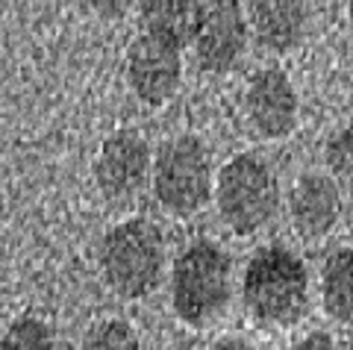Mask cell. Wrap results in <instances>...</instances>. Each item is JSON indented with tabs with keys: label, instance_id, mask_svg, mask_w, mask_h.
<instances>
[{
	"label": "cell",
	"instance_id": "5b68a950",
	"mask_svg": "<svg viewBox=\"0 0 353 350\" xmlns=\"http://www.w3.org/2000/svg\"><path fill=\"white\" fill-rule=\"evenodd\" d=\"M153 198L168 215L192 218L212 200V153L206 141L192 133L174 136L157 150L150 165Z\"/></svg>",
	"mask_w": 353,
	"mask_h": 350
},
{
	"label": "cell",
	"instance_id": "8992f818",
	"mask_svg": "<svg viewBox=\"0 0 353 350\" xmlns=\"http://www.w3.org/2000/svg\"><path fill=\"white\" fill-rule=\"evenodd\" d=\"M127 83L145 106H165L183 83V45L145 30L127 48Z\"/></svg>",
	"mask_w": 353,
	"mask_h": 350
},
{
	"label": "cell",
	"instance_id": "ac0fdd59",
	"mask_svg": "<svg viewBox=\"0 0 353 350\" xmlns=\"http://www.w3.org/2000/svg\"><path fill=\"white\" fill-rule=\"evenodd\" d=\"M294 347H301V350H318V347H321V350H330V347H336V338L330 336V333H324V330H315V333L303 336Z\"/></svg>",
	"mask_w": 353,
	"mask_h": 350
},
{
	"label": "cell",
	"instance_id": "7c38bea8",
	"mask_svg": "<svg viewBox=\"0 0 353 350\" xmlns=\"http://www.w3.org/2000/svg\"><path fill=\"white\" fill-rule=\"evenodd\" d=\"M321 306L341 327H353V247H333L321 265Z\"/></svg>",
	"mask_w": 353,
	"mask_h": 350
},
{
	"label": "cell",
	"instance_id": "e0dca14e",
	"mask_svg": "<svg viewBox=\"0 0 353 350\" xmlns=\"http://www.w3.org/2000/svg\"><path fill=\"white\" fill-rule=\"evenodd\" d=\"M101 21H124L139 0H88Z\"/></svg>",
	"mask_w": 353,
	"mask_h": 350
},
{
	"label": "cell",
	"instance_id": "9a60e30c",
	"mask_svg": "<svg viewBox=\"0 0 353 350\" xmlns=\"http://www.w3.org/2000/svg\"><path fill=\"white\" fill-rule=\"evenodd\" d=\"M83 347H92V350H106V347H121V350H130V347H139V333L124 321V318H109L94 324L92 330L83 336Z\"/></svg>",
	"mask_w": 353,
	"mask_h": 350
},
{
	"label": "cell",
	"instance_id": "52a82bcc",
	"mask_svg": "<svg viewBox=\"0 0 353 350\" xmlns=\"http://www.w3.org/2000/svg\"><path fill=\"white\" fill-rule=\"evenodd\" d=\"M248 15L241 0H203L192 32V45L201 71L230 74L248 50Z\"/></svg>",
	"mask_w": 353,
	"mask_h": 350
},
{
	"label": "cell",
	"instance_id": "8fae6325",
	"mask_svg": "<svg viewBox=\"0 0 353 350\" xmlns=\"http://www.w3.org/2000/svg\"><path fill=\"white\" fill-rule=\"evenodd\" d=\"M306 0H253L250 3V32L253 41L274 56L294 50L306 32Z\"/></svg>",
	"mask_w": 353,
	"mask_h": 350
},
{
	"label": "cell",
	"instance_id": "4fadbf2b",
	"mask_svg": "<svg viewBox=\"0 0 353 350\" xmlns=\"http://www.w3.org/2000/svg\"><path fill=\"white\" fill-rule=\"evenodd\" d=\"M203 0H139V12L145 30L162 32L185 48L192 41V32L201 15Z\"/></svg>",
	"mask_w": 353,
	"mask_h": 350
},
{
	"label": "cell",
	"instance_id": "5bb4252c",
	"mask_svg": "<svg viewBox=\"0 0 353 350\" xmlns=\"http://www.w3.org/2000/svg\"><path fill=\"white\" fill-rule=\"evenodd\" d=\"M0 347H53V330L39 315H21L0 336Z\"/></svg>",
	"mask_w": 353,
	"mask_h": 350
},
{
	"label": "cell",
	"instance_id": "ba28073f",
	"mask_svg": "<svg viewBox=\"0 0 353 350\" xmlns=\"http://www.w3.org/2000/svg\"><path fill=\"white\" fill-rule=\"evenodd\" d=\"M245 115L259 138H289L301 121V97H297L292 76L277 65L253 74L245 85Z\"/></svg>",
	"mask_w": 353,
	"mask_h": 350
},
{
	"label": "cell",
	"instance_id": "9c48e42d",
	"mask_svg": "<svg viewBox=\"0 0 353 350\" xmlns=\"http://www.w3.org/2000/svg\"><path fill=\"white\" fill-rule=\"evenodd\" d=\"M153 153L139 130H118L94 156V183L106 200H130L150 180Z\"/></svg>",
	"mask_w": 353,
	"mask_h": 350
},
{
	"label": "cell",
	"instance_id": "d6986e66",
	"mask_svg": "<svg viewBox=\"0 0 353 350\" xmlns=\"http://www.w3.org/2000/svg\"><path fill=\"white\" fill-rule=\"evenodd\" d=\"M212 347H250V344L245 342V338H227V336H224V338H218Z\"/></svg>",
	"mask_w": 353,
	"mask_h": 350
},
{
	"label": "cell",
	"instance_id": "2e32d148",
	"mask_svg": "<svg viewBox=\"0 0 353 350\" xmlns=\"http://www.w3.org/2000/svg\"><path fill=\"white\" fill-rule=\"evenodd\" d=\"M324 162H327L330 171L339 174V177H347V174H353V115L347 118L345 127H339L336 133L327 138Z\"/></svg>",
	"mask_w": 353,
	"mask_h": 350
},
{
	"label": "cell",
	"instance_id": "277c9868",
	"mask_svg": "<svg viewBox=\"0 0 353 350\" xmlns=\"http://www.w3.org/2000/svg\"><path fill=\"white\" fill-rule=\"evenodd\" d=\"M212 198L230 233L253 236L268 227L280 209V183L256 153H236L215 174Z\"/></svg>",
	"mask_w": 353,
	"mask_h": 350
},
{
	"label": "cell",
	"instance_id": "7a4b0ae2",
	"mask_svg": "<svg viewBox=\"0 0 353 350\" xmlns=\"http://www.w3.org/2000/svg\"><path fill=\"white\" fill-rule=\"evenodd\" d=\"M233 298V259L212 238H194L171 268V309L185 327L203 330L227 312Z\"/></svg>",
	"mask_w": 353,
	"mask_h": 350
},
{
	"label": "cell",
	"instance_id": "30bf717a",
	"mask_svg": "<svg viewBox=\"0 0 353 350\" xmlns=\"http://www.w3.org/2000/svg\"><path fill=\"white\" fill-rule=\"evenodd\" d=\"M289 218L294 233L306 242H318L333 233L341 218V189L333 174H301L289 192Z\"/></svg>",
	"mask_w": 353,
	"mask_h": 350
},
{
	"label": "cell",
	"instance_id": "6da1fadb",
	"mask_svg": "<svg viewBox=\"0 0 353 350\" xmlns=\"http://www.w3.org/2000/svg\"><path fill=\"white\" fill-rule=\"evenodd\" d=\"M309 268L285 245H262L241 274V303L253 321L294 327L309 312Z\"/></svg>",
	"mask_w": 353,
	"mask_h": 350
},
{
	"label": "cell",
	"instance_id": "3957f363",
	"mask_svg": "<svg viewBox=\"0 0 353 350\" xmlns=\"http://www.w3.org/2000/svg\"><path fill=\"white\" fill-rule=\"evenodd\" d=\"M103 282L124 300H145L162 282L165 238L148 218H127L106 229L97 247Z\"/></svg>",
	"mask_w": 353,
	"mask_h": 350
}]
</instances>
